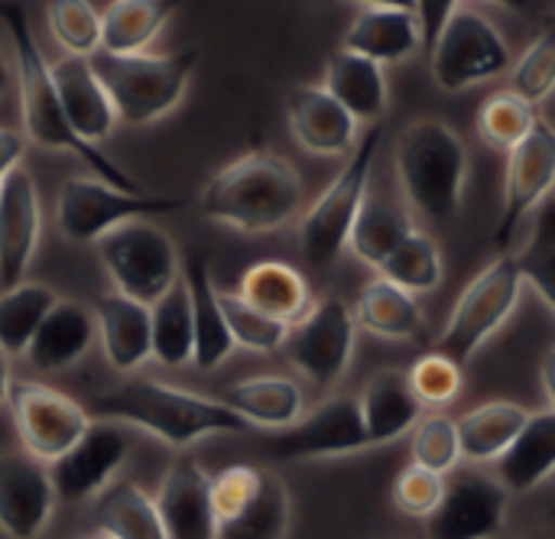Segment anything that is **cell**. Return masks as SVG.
I'll return each mask as SVG.
<instances>
[{"instance_id": "4", "label": "cell", "mask_w": 555, "mask_h": 539, "mask_svg": "<svg viewBox=\"0 0 555 539\" xmlns=\"http://www.w3.org/2000/svg\"><path fill=\"white\" fill-rule=\"evenodd\" d=\"M393 166L413 215L429 224L459 218L468 182V146L455 127L439 117L413 120L397 143Z\"/></svg>"}, {"instance_id": "26", "label": "cell", "mask_w": 555, "mask_h": 539, "mask_svg": "<svg viewBox=\"0 0 555 539\" xmlns=\"http://www.w3.org/2000/svg\"><path fill=\"white\" fill-rule=\"evenodd\" d=\"M322 88L358 124H371V127L384 120L387 104H390L384 65H377V62H371V59H364L358 52H348V49H338V52L328 55Z\"/></svg>"}, {"instance_id": "56", "label": "cell", "mask_w": 555, "mask_h": 539, "mask_svg": "<svg viewBox=\"0 0 555 539\" xmlns=\"http://www.w3.org/2000/svg\"><path fill=\"white\" fill-rule=\"evenodd\" d=\"M550 482H553V485H555V472H553V478H550Z\"/></svg>"}, {"instance_id": "41", "label": "cell", "mask_w": 555, "mask_h": 539, "mask_svg": "<svg viewBox=\"0 0 555 539\" xmlns=\"http://www.w3.org/2000/svg\"><path fill=\"white\" fill-rule=\"evenodd\" d=\"M537 120H540V111L507 88V91L491 94L481 104V111H478V133H481V140L488 146L511 153L533 130Z\"/></svg>"}, {"instance_id": "28", "label": "cell", "mask_w": 555, "mask_h": 539, "mask_svg": "<svg viewBox=\"0 0 555 539\" xmlns=\"http://www.w3.org/2000/svg\"><path fill=\"white\" fill-rule=\"evenodd\" d=\"M358 329L387 338V342H423L426 338V316L413 293L400 290L397 283L374 277L351 306Z\"/></svg>"}, {"instance_id": "52", "label": "cell", "mask_w": 555, "mask_h": 539, "mask_svg": "<svg viewBox=\"0 0 555 539\" xmlns=\"http://www.w3.org/2000/svg\"><path fill=\"white\" fill-rule=\"evenodd\" d=\"M10 384H13V377H10L7 358L0 355V407H7V397H10Z\"/></svg>"}, {"instance_id": "19", "label": "cell", "mask_w": 555, "mask_h": 539, "mask_svg": "<svg viewBox=\"0 0 555 539\" xmlns=\"http://www.w3.org/2000/svg\"><path fill=\"white\" fill-rule=\"evenodd\" d=\"M156 511L166 539H218V521L211 508V475L189 455L169 465L159 491Z\"/></svg>"}, {"instance_id": "54", "label": "cell", "mask_w": 555, "mask_h": 539, "mask_svg": "<svg viewBox=\"0 0 555 539\" xmlns=\"http://www.w3.org/2000/svg\"><path fill=\"white\" fill-rule=\"evenodd\" d=\"M10 81H13V72H10L7 59L0 55V101H3V94L10 91Z\"/></svg>"}, {"instance_id": "45", "label": "cell", "mask_w": 555, "mask_h": 539, "mask_svg": "<svg viewBox=\"0 0 555 539\" xmlns=\"http://www.w3.org/2000/svg\"><path fill=\"white\" fill-rule=\"evenodd\" d=\"M410 455L416 465H423L436 475L455 472L462 465V442H459L455 420H449L442 413L423 416L410 433Z\"/></svg>"}, {"instance_id": "25", "label": "cell", "mask_w": 555, "mask_h": 539, "mask_svg": "<svg viewBox=\"0 0 555 539\" xmlns=\"http://www.w3.org/2000/svg\"><path fill=\"white\" fill-rule=\"evenodd\" d=\"M361 420L371 446H390L413 433V426L423 420V403L410 387V377L403 371H380L374 374L361 397Z\"/></svg>"}, {"instance_id": "15", "label": "cell", "mask_w": 555, "mask_h": 539, "mask_svg": "<svg viewBox=\"0 0 555 539\" xmlns=\"http://www.w3.org/2000/svg\"><path fill=\"white\" fill-rule=\"evenodd\" d=\"M371 449L361 407L354 397H328L315 410L302 413L293 426L276 429L267 442V455L280 462H309V459H341Z\"/></svg>"}, {"instance_id": "10", "label": "cell", "mask_w": 555, "mask_h": 539, "mask_svg": "<svg viewBox=\"0 0 555 539\" xmlns=\"http://www.w3.org/2000/svg\"><path fill=\"white\" fill-rule=\"evenodd\" d=\"M511 72L504 33L478 10L459 7L433 42V78L442 91H468Z\"/></svg>"}, {"instance_id": "11", "label": "cell", "mask_w": 555, "mask_h": 539, "mask_svg": "<svg viewBox=\"0 0 555 539\" xmlns=\"http://www.w3.org/2000/svg\"><path fill=\"white\" fill-rule=\"evenodd\" d=\"M354 335H358V322L351 306L338 296H322L296 325H289L283 348L289 364L312 387L328 390L351 368Z\"/></svg>"}, {"instance_id": "29", "label": "cell", "mask_w": 555, "mask_h": 539, "mask_svg": "<svg viewBox=\"0 0 555 539\" xmlns=\"http://www.w3.org/2000/svg\"><path fill=\"white\" fill-rule=\"evenodd\" d=\"M237 296L244 303H250L257 312H263L283 325H296L315 303L306 277L283 260H260V264L247 267L241 277Z\"/></svg>"}, {"instance_id": "49", "label": "cell", "mask_w": 555, "mask_h": 539, "mask_svg": "<svg viewBox=\"0 0 555 539\" xmlns=\"http://www.w3.org/2000/svg\"><path fill=\"white\" fill-rule=\"evenodd\" d=\"M23 150H26V137L13 127H0V182L20 169V159H23Z\"/></svg>"}, {"instance_id": "16", "label": "cell", "mask_w": 555, "mask_h": 539, "mask_svg": "<svg viewBox=\"0 0 555 539\" xmlns=\"http://www.w3.org/2000/svg\"><path fill=\"white\" fill-rule=\"evenodd\" d=\"M127 455H130V442L117 423H107V420L91 423L68 452L49 462L55 501L81 504V501L98 498L104 488L114 485Z\"/></svg>"}, {"instance_id": "22", "label": "cell", "mask_w": 555, "mask_h": 539, "mask_svg": "<svg viewBox=\"0 0 555 539\" xmlns=\"http://www.w3.org/2000/svg\"><path fill=\"white\" fill-rule=\"evenodd\" d=\"M52 81H55V94L62 101V111L72 124V130L98 146L101 140H107L117 127V111L101 85V78L91 68V59H78V55H62L59 62H52Z\"/></svg>"}, {"instance_id": "42", "label": "cell", "mask_w": 555, "mask_h": 539, "mask_svg": "<svg viewBox=\"0 0 555 539\" xmlns=\"http://www.w3.org/2000/svg\"><path fill=\"white\" fill-rule=\"evenodd\" d=\"M46 20L65 55L91 59L101 49V13L91 0H49Z\"/></svg>"}, {"instance_id": "38", "label": "cell", "mask_w": 555, "mask_h": 539, "mask_svg": "<svg viewBox=\"0 0 555 539\" xmlns=\"http://www.w3.org/2000/svg\"><path fill=\"white\" fill-rule=\"evenodd\" d=\"M150 316H153V361L163 368L192 364L195 332H192V303L185 283L179 280L156 306H150Z\"/></svg>"}, {"instance_id": "3", "label": "cell", "mask_w": 555, "mask_h": 539, "mask_svg": "<svg viewBox=\"0 0 555 539\" xmlns=\"http://www.w3.org/2000/svg\"><path fill=\"white\" fill-rule=\"evenodd\" d=\"M91 410H98L107 423L143 429L172 449H189L205 436L250 433V426L221 400H208L153 377H127L114 390L98 394Z\"/></svg>"}, {"instance_id": "8", "label": "cell", "mask_w": 555, "mask_h": 539, "mask_svg": "<svg viewBox=\"0 0 555 539\" xmlns=\"http://www.w3.org/2000/svg\"><path fill=\"white\" fill-rule=\"evenodd\" d=\"M94 247L114 290L143 306H156L182 280L176 241L143 218L114 228Z\"/></svg>"}, {"instance_id": "51", "label": "cell", "mask_w": 555, "mask_h": 539, "mask_svg": "<svg viewBox=\"0 0 555 539\" xmlns=\"http://www.w3.org/2000/svg\"><path fill=\"white\" fill-rule=\"evenodd\" d=\"M364 3L367 10H413L416 13V0H354Z\"/></svg>"}, {"instance_id": "55", "label": "cell", "mask_w": 555, "mask_h": 539, "mask_svg": "<svg viewBox=\"0 0 555 539\" xmlns=\"http://www.w3.org/2000/svg\"><path fill=\"white\" fill-rule=\"evenodd\" d=\"M85 539H107V537H85Z\"/></svg>"}, {"instance_id": "13", "label": "cell", "mask_w": 555, "mask_h": 539, "mask_svg": "<svg viewBox=\"0 0 555 539\" xmlns=\"http://www.w3.org/2000/svg\"><path fill=\"white\" fill-rule=\"evenodd\" d=\"M7 407L23 452L46 465L68 452L91 426L85 407L39 381H13Z\"/></svg>"}, {"instance_id": "21", "label": "cell", "mask_w": 555, "mask_h": 539, "mask_svg": "<svg viewBox=\"0 0 555 539\" xmlns=\"http://www.w3.org/2000/svg\"><path fill=\"white\" fill-rule=\"evenodd\" d=\"M94 325H98L101 351L117 374H133L153 358L150 306L111 290L94 299Z\"/></svg>"}, {"instance_id": "32", "label": "cell", "mask_w": 555, "mask_h": 539, "mask_svg": "<svg viewBox=\"0 0 555 539\" xmlns=\"http://www.w3.org/2000/svg\"><path fill=\"white\" fill-rule=\"evenodd\" d=\"M527 420H530V410H524L520 403H511V400H491V403L468 410L465 416L455 420L459 442H462V462L494 465L511 449V442L520 436Z\"/></svg>"}, {"instance_id": "14", "label": "cell", "mask_w": 555, "mask_h": 539, "mask_svg": "<svg viewBox=\"0 0 555 539\" xmlns=\"http://www.w3.org/2000/svg\"><path fill=\"white\" fill-rule=\"evenodd\" d=\"M555 189V127L550 120H537L533 130L511 150L507 176H504V205L494 228V244L501 254L520 231V224L540 211Z\"/></svg>"}, {"instance_id": "36", "label": "cell", "mask_w": 555, "mask_h": 539, "mask_svg": "<svg viewBox=\"0 0 555 539\" xmlns=\"http://www.w3.org/2000/svg\"><path fill=\"white\" fill-rule=\"evenodd\" d=\"M59 303L55 290L36 280H23L10 290H0V355H26L33 335L39 332L49 309Z\"/></svg>"}, {"instance_id": "34", "label": "cell", "mask_w": 555, "mask_h": 539, "mask_svg": "<svg viewBox=\"0 0 555 539\" xmlns=\"http://www.w3.org/2000/svg\"><path fill=\"white\" fill-rule=\"evenodd\" d=\"M416 218L413 211H406L403 205L390 202V198H377V195H367L358 221H354V231H351V254L367 264V267H380L413 231H416Z\"/></svg>"}, {"instance_id": "7", "label": "cell", "mask_w": 555, "mask_h": 539, "mask_svg": "<svg viewBox=\"0 0 555 539\" xmlns=\"http://www.w3.org/2000/svg\"><path fill=\"white\" fill-rule=\"evenodd\" d=\"M524 296V277L514 254H498L459 296L442 332L433 342V351L455 361L462 371L472 358L511 322Z\"/></svg>"}, {"instance_id": "31", "label": "cell", "mask_w": 555, "mask_h": 539, "mask_svg": "<svg viewBox=\"0 0 555 539\" xmlns=\"http://www.w3.org/2000/svg\"><path fill=\"white\" fill-rule=\"evenodd\" d=\"M423 46V29L413 10H364L345 33L341 49L377 65L406 62Z\"/></svg>"}, {"instance_id": "33", "label": "cell", "mask_w": 555, "mask_h": 539, "mask_svg": "<svg viewBox=\"0 0 555 539\" xmlns=\"http://www.w3.org/2000/svg\"><path fill=\"white\" fill-rule=\"evenodd\" d=\"M179 0H114L101 13V49L111 55L146 52V46L166 29Z\"/></svg>"}, {"instance_id": "53", "label": "cell", "mask_w": 555, "mask_h": 539, "mask_svg": "<svg viewBox=\"0 0 555 539\" xmlns=\"http://www.w3.org/2000/svg\"><path fill=\"white\" fill-rule=\"evenodd\" d=\"M491 3L507 7V10H514V13H533L540 0H491Z\"/></svg>"}, {"instance_id": "47", "label": "cell", "mask_w": 555, "mask_h": 539, "mask_svg": "<svg viewBox=\"0 0 555 539\" xmlns=\"http://www.w3.org/2000/svg\"><path fill=\"white\" fill-rule=\"evenodd\" d=\"M442 491H446V475H436V472L410 462L393 482V508L406 517L426 521L439 508Z\"/></svg>"}, {"instance_id": "6", "label": "cell", "mask_w": 555, "mask_h": 539, "mask_svg": "<svg viewBox=\"0 0 555 539\" xmlns=\"http://www.w3.org/2000/svg\"><path fill=\"white\" fill-rule=\"evenodd\" d=\"M380 140H384V124H374L358 140V146L351 150V159L332 179V185L302 211L299 251H302L309 267L325 270L348 251L354 221H358V215L371 195V172H374Z\"/></svg>"}, {"instance_id": "48", "label": "cell", "mask_w": 555, "mask_h": 539, "mask_svg": "<svg viewBox=\"0 0 555 539\" xmlns=\"http://www.w3.org/2000/svg\"><path fill=\"white\" fill-rule=\"evenodd\" d=\"M459 10V0H416V20L423 29V46H433L446 20Z\"/></svg>"}, {"instance_id": "50", "label": "cell", "mask_w": 555, "mask_h": 539, "mask_svg": "<svg viewBox=\"0 0 555 539\" xmlns=\"http://www.w3.org/2000/svg\"><path fill=\"white\" fill-rule=\"evenodd\" d=\"M540 381H543L550 410H555V345L546 351V358H543V364H540Z\"/></svg>"}, {"instance_id": "27", "label": "cell", "mask_w": 555, "mask_h": 539, "mask_svg": "<svg viewBox=\"0 0 555 539\" xmlns=\"http://www.w3.org/2000/svg\"><path fill=\"white\" fill-rule=\"evenodd\" d=\"M221 403L231 407L250 429H286L306 413L302 387L283 374L244 377L221 394Z\"/></svg>"}, {"instance_id": "17", "label": "cell", "mask_w": 555, "mask_h": 539, "mask_svg": "<svg viewBox=\"0 0 555 539\" xmlns=\"http://www.w3.org/2000/svg\"><path fill=\"white\" fill-rule=\"evenodd\" d=\"M55 514L49 465L20 452L0 455V534L7 539H39Z\"/></svg>"}, {"instance_id": "46", "label": "cell", "mask_w": 555, "mask_h": 539, "mask_svg": "<svg viewBox=\"0 0 555 539\" xmlns=\"http://www.w3.org/2000/svg\"><path fill=\"white\" fill-rule=\"evenodd\" d=\"M410 387L413 394L420 397L423 407H449L459 400L462 394V384H465V371L449 361L446 355L439 351H429L423 355L413 368H410Z\"/></svg>"}, {"instance_id": "1", "label": "cell", "mask_w": 555, "mask_h": 539, "mask_svg": "<svg viewBox=\"0 0 555 539\" xmlns=\"http://www.w3.org/2000/svg\"><path fill=\"white\" fill-rule=\"evenodd\" d=\"M0 20L10 33V46H13V72H16V85H20V114H23L26 137L49 153H75L98 179H104L124 192H146L104 150L85 143L72 130V124L62 111V101L55 94L52 65L46 62L42 49L36 46V36L26 23L23 7L13 0H0Z\"/></svg>"}, {"instance_id": "39", "label": "cell", "mask_w": 555, "mask_h": 539, "mask_svg": "<svg viewBox=\"0 0 555 539\" xmlns=\"http://www.w3.org/2000/svg\"><path fill=\"white\" fill-rule=\"evenodd\" d=\"M377 277L397 283L400 290L420 296V293H433L442 286L446 280V260H442V251L436 244L433 234H426L423 228H416L380 267H377Z\"/></svg>"}, {"instance_id": "5", "label": "cell", "mask_w": 555, "mask_h": 539, "mask_svg": "<svg viewBox=\"0 0 555 539\" xmlns=\"http://www.w3.org/2000/svg\"><path fill=\"white\" fill-rule=\"evenodd\" d=\"M198 52L176 49V52H133V55H111L94 52L91 68L101 78L117 120L130 127H150L169 111H176L185 98L192 81Z\"/></svg>"}, {"instance_id": "12", "label": "cell", "mask_w": 555, "mask_h": 539, "mask_svg": "<svg viewBox=\"0 0 555 539\" xmlns=\"http://www.w3.org/2000/svg\"><path fill=\"white\" fill-rule=\"evenodd\" d=\"M511 491L494 472L481 465L455 469L446 475L439 508L426 517L429 539H494L507 524Z\"/></svg>"}, {"instance_id": "43", "label": "cell", "mask_w": 555, "mask_h": 539, "mask_svg": "<svg viewBox=\"0 0 555 539\" xmlns=\"http://www.w3.org/2000/svg\"><path fill=\"white\" fill-rule=\"evenodd\" d=\"M221 312H224L228 332L234 338V348H247V351H257V355H273V351H280L286 345L289 325L257 312L237 293L221 290Z\"/></svg>"}, {"instance_id": "37", "label": "cell", "mask_w": 555, "mask_h": 539, "mask_svg": "<svg viewBox=\"0 0 555 539\" xmlns=\"http://www.w3.org/2000/svg\"><path fill=\"white\" fill-rule=\"evenodd\" d=\"M289 534V491L263 469L254 498L228 521L218 524V539H286Z\"/></svg>"}, {"instance_id": "9", "label": "cell", "mask_w": 555, "mask_h": 539, "mask_svg": "<svg viewBox=\"0 0 555 539\" xmlns=\"http://www.w3.org/2000/svg\"><path fill=\"white\" fill-rule=\"evenodd\" d=\"M185 202L179 195H146V192H124L104 179L91 176H68L55 198V224L65 241L72 244H98L114 228L150 218V215H172L182 211Z\"/></svg>"}, {"instance_id": "20", "label": "cell", "mask_w": 555, "mask_h": 539, "mask_svg": "<svg viewBox=\"0 0 555 539\" xmlns=\"http://www.w3.org/2000/svg\"><path fill=\"white\" fill-rule=\"evenodd\" d=\"M286 120L293 140L312 156H345L358 146V120L322 85L293 88Z\"/></svg>"}, {"instance_id": "24", "label": "cell", "mask_w": 555, "mask_h": 539, "mask_svg": "<svg viewBox=\"0 0 555 539\" xmlns=\"http://www.w3.org/2000/svg\"><path fill=\"white\" fill-rule=\"evenodd\" d=\"M98 342L94 312L75 299H59L42 319L39 332L26 348V361L42 374H59L75 368Z\"/></svg>"}, {"instance_id": "23", "label": "cell", "mask_w": 555, "mask_h": 539, "mask_svg": "<svg viewBox=\"0 0 555 539\" xmlns=\"http://www.w3.org/2000/svg\"><path fill=\"white\" fill-rule=\"evenodd\" d=\"M182 283H185L189 303H192V332H195L192 364L198 371H215L231 358L234 338H231L224 312H221V290L215 286L211 260L202 254H189L182 260Z\"/></svg>"}, {"instance_id": "35", "label": "cell", "mask_w": 555, "mask_h": 539, "mask_svg": "<svg viewBox=\"0 0 555 539\" xmlns=\"http://www.w3.org/2000/svg\"><path fill=\"white\" fill-rule=\"evenodd\" d=\"M98 527L107 539H166L156 498L133 482H114L98 495Z\"/></svg>"}, {"instance_id": "44", "label": "cell", "mask_w": 555, "mask_h": 539, "mask_svg": "<svg viewBox=\"0 0 555 539\" xmlns=\"http://www.w3.org/2000/svg\"><path fill=\"white\" fill-rule=\"evenodd\" d=\"M511 91L540 107L555 91V23H550L511 65Z\"/></svg>"}, {"instance_id": "40", "label": "cell", "mask_w": 555, "mask_h": 539, "mask_svg": "<svg viewBox=\"0 0 555 539\" xmlns=\"http://www.w3.org/2000/svg\"><path fill=\"white\" fill-rule=\"evenodd\" d=\"M514 257L524 286H530L555 316V202H546L537 211L533 231Z\"/></svg>"}, {"instance_id": "30", "label": "cell", "mask_w": 555, "mask_h": 539, "mask_svg": "<svg viewBox=\"0 0 555 539\" xmlns=\"http://www.w3.org/2000/svg\"><path fill=\"white\" fill-rule=\"evenodd\" d=\"M555 472V410L530 413L520 436L494 462L498 482L511 495H527L550 482Z\"/></svg>"}, {"instance_id": "18", "label": "cell", "mask_w": 555, "mask_h": 539, "mask_svg": "<svg viewBox=\"0 0 555 539\" xmlns=\"http://www.w3.org/2000/svg\"><path fill=\"white\" fill-rule=\"evenodd\" d=\"M42 238V202L36 179L20 166L0 182V290L26 280Z\"/></svg>"}, {"instance_id": "2", "label": "cell", "mask_w": 555, "mask_h": 539, "mask_svg": "<svg viewBox=\"0 0 555 539\" xmlns=\"http://www.w3.org/2000/svg\"><path fill=\"white\" fill-rule=\"evenodd\" d=\"M306 189L283 156L244 153L218 169L198 192V208L208 221L237 234H273L293 224L302 211Z\"/></svg>"}]
</instances>
